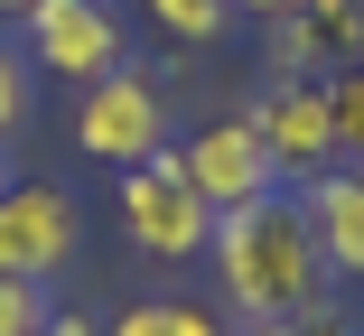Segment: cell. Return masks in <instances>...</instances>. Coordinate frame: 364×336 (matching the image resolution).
Returning a JSON list of instances; mask_svg holds the SVG:
<instances>
[{
    "mask_svg": "<svg viewBox=\"0 0 364 336\" xmlns=\"http://www.w3.org/2000/svg\"><path fill=\"white\" fill-rule=\"evenodd\" d=\"M215 271H225V308L252 318V327L309 318L336 290V271H327V252H318V234H309V215H299L289 187L252 196V206H234V215H215Z\"/></svg>",
    "mask_w": 364,
    "mask_h": 336,
    "instance_id": "cell-1",
    "label": "cell"
},
{
    "mask_svg": "<svg viewBox=\"0 0 364 336\" xmlns=\"http://www.w3.org/2000/svg\"><path fill=\"white\" fill-rule=\"evenodd\" d=\"M122 234L150 252V261H196V252H215V206L196 196V178L178 168V150L122 168Z\"/></svg>",
    "mask_w": 364,
    "mask_h": 336,
    "instance_id": "cell-2",
    "label": "cell"
},
{
    "mask_svg": "<svg viewBox=\"0 0 364 336\" xmlns=\"http://www.w3.org/2000/svg\"><path fill=\"white\" fill-rule=\"evenodd\" d=\"M75 150L94 168H140L168 150V94L140 75V65H112L103 85H85L75 103Z\"/></svg>",
    "mask_w": 364,
    "mask_h": 336,
    "instance_id": "cell-3",
    "label": "cell"
},
{
    "mask_svg": "<svg viewBox=\"0 0 364 336\" xmlns=\"http://www.w3.org/2000/svg\"><path fill=\"white\" fill-rule=\"evenodd\" d=\"M75 252H85V206H75V187H56V178H19L10 196H0V281H56V271H75Z\"/></svg>",
    "mask_w": 364,
    "mask_h": 336,
    "instance_id": "cell-4",
    "label": "cell"
},
{
    "mask_svg": "<svg viewBox=\"0 0 364 336\" xmlns=\"http://www.w3.org/2000/svg\"><path fill=\"white\" fill-rule=\"evenodd\" d=\"M19 47H28L38 75H56V85L85 94V85H103L112 65H122L131 28H122L112 0H38V10L19 19Z\"/></svg>",
    "mask_w": 364,
    "mask_h": 336,
    "instance_id": "cell-5",
    "label": "cell"
},
{
    "mask_svg": "<svg viewBox=\"0 0 364 336\" xmlns=\"http://www.w3.org/2000/svg\"><path fill=\"white\" fill-rule=\"evenodd\" d=\"M243 121L262 131V150H271L280 187H309V178H327V168H346V159H336V112H327V85H309V75H271V85L243 103Z\"/></svg>",
    "mask_w": 364,
    "mask_h": 336,
    "instance_id": "cell-6",
    "label": "cell"
},
{
    "mask_svg": "<svg viewBox=\"0 0 364 336\" xmlns=\"http://www.w3.org/2000/svg\"><path fill=\"white\" fill-rule=\"evenodd\" d=\"M178 168L196 178V196H205L215 215H234V206H252V196H271V187H280V168H271V150H262V131H252L243 112L196 121L187 141H178Z\"/></svg>",
    "mask_w": 364,
    "mask_h": 336,
    "instance_id": "cell-7",
    "label": "cell"
},
{
    "mask_svg": "<svg viewBox=\"0 0 364 336\" xmlns=\"http://www.w3.org/2000/svg\"><path fill=\"white\" fill-rule=\"evenodd\" d=\"M364 65V0H299L289 19H271V75H346Z\"/></svg>",
    "mask_w": 364,
    "mask_h": 336,
    "instance_id": "cell-8",
    "label": "cell"
},
{
    "mask_svg": "<svg viewBox=\"0 0 364 336\" xmlns=\"http://www.w3.org/2000/svg\"><path fill=\"white\" fill-rule=\"evenodd\" d=\"M299 215H309V234H318V252H327V271H336V281H364V168L309 178V187H299Z\"/></svg>",
    "mask_w": 364,
    "mask_h": 336,
    "instance_id": "cell-9",
    "label": "cell"
},
{
    "mask_svg": "<svg viewBox=\"0 0 364 336\" xmlns=\"http://www.w3.org/2000/svg\"><path fill=\"white\" fill-rule=\"evenodd\" d=\"M103 336H243L225 308H205V299H131Z\"/></svg>",
    "mask_w": 364,
    "mask_h": 336,
    "instance_id": "cell-10",
    "label": "cell"
},
{
    "mask_svg": "<svg viewBox=\"0 0 364 336\" xmlns=\"http://www.w3.org/2000/svg\"><path fill=\"white\" fill-rule=\"evenodd\" d=\"M150 28L178 38V47H215L234 28V0H150Z\"/></svg>",
    "mask_w": 364,
    "mask_h": 336,
    "instance_id": "cell-11",
    "label": "cell"
},
{
    "mask_svg": "<svg viewBox=\"0 0 364 336\" xmlns=\"http://www.w3.org/2000/svg\"><path fill=\"white\" fill-rule=\"evenodd\" d=\"M327 112H336V159H346V168H364V65L327 75Z\"/></svg>",
    "mask_w": 364,
    "mask_h": 336,
    "instance_id": "cell-12",
    "label": "cell"
},
{
    "mask_svg": "<svg viewBox=\"0 0 364 336\" xmlns=\"http://www.w3.org/2000/svg\"><path fill=\"white\" fill-rule=\"evenodd\" d=\"M38 85V65H28V47H10V38H0V141H19V121H28V94Z\"/></svg>",
    "mask_w": 364,
    "mask_h": 336,
    "instance_id": "cell-13",
    "label": "cell"
},
{
    "mask_svg": "<svg viewBox=\"0 0 364 336\" xmlns=\"http://www.w3.org/2000/svg\"><path fill=\"white\" fill-rule=\"evenodd\" d=\"M56 318V299L38 290V281H0V336H28V327H47Z\"/></svg>",
    "mask_w": 364,
    "mask_h": 336,
    "instance_id": "cell-14",
    "label": "cell"
},
{
    "mask_svg": "<svg viewBox=\"0 0 364 336\" xmlns=\"http://www.w3.org/2000/svg\"><path fill=\"white\" fill-rule=\"evenodd\" d=\"M280 336H364L346 308H309V318H280Z\"/></svg>",
    "mask_w": 364,
    "mask_h": 336,
    "instance_id": "cell-15",
    "label": "cell"
},
{
    "mask_svg": "<svg viewBox=\"0 0 364 336\" xmlns=\"http://www.w3.org/2000/svg\"><path fill=\"white\" fill-rule=\"evenodd\" d=\"M28 336H103V327H94V318H75V308H56V318H47V327H28Z\"/></svg>",
    "mask_w": 364,
    "mask_h": 336,
    "instance_id": "cell-16",
    "label": "cell"
},
{
    "mask_svg": "<svg viewBox=\"0 0 364 336\" xmlns=\"http://www.w3.org/2000/svg\"><path fill=\"white\" fill-rule=\"evenodd\" d=\"M299 0H234V19H289Z\"/></svg>",
    "mask_w": 364,
    "mask_h": 336,
    "instance_id": "cell-17",
    "label": "cell"
},
{
    "mask_svg": "<svg viewBox=\"0 0 364 336\" xmlns=\"http://www.w3.org/2000/svg\"><path fill=\"white\" fill-rule=\"evenodd\" d=\"M19 187V159H10V141H0V196H10Z\"/></svg>",
    "mask_w": 364,
    "mask_h": 336,
    "instance_id": "cell-18",
    "label": "cell"
},
{
    "mask_svg": "<svg viewBox=\"0 0 364 336\" xmlns=\"http://www.w3.org/2000/svg\"><path fill=\"white\" fill-rule=\"evenodd\" d=\"M28 10H38V0H0V19H10V28H19V19H28Z\"/></svg>",
    "mask_w": 364,
    "mask_h": 336,
    "instance_id": "cell-19",
    "label": "cell"
},
{
    "mask_svg": "<svg viewBox=\"0 0 364 336\" xmlns=\"http://www.w3.org/2000/svg\"><path fill=\"white\" fill-rule=\"evenodd\" d=\"M243 336H280V327H243Z\"/></svg>",
    "mask_w": 364,
    "mask_h": 336,
    "instance_id": "cell-20",
    "label": "cell"
}]
</instances>
